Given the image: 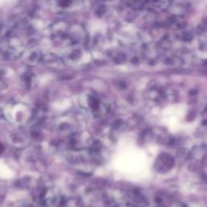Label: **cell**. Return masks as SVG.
Returning <instances> with one entry per match:
<instances>
[{"label": "cell", "mask_w": 207, "mask_h": 207, "mask_svg": "<svg viewBox=\"0 0 207 207\" xmlns=\"http://www.w3.org/2000/svg\"><path fill=\"white\" fill-rule=\"evenodd\" d=\"M3 151V146H2V144L0 143V154Z\"/></svg>", "instance_id": "cell-6"}, {"label": "cell", "mask_w": 207, "mask_h": 207, "mask_svg": "<svg viewBox=\"0 0 207 207\" xmlns=\"http://www.w3.org/2000/svg\"><path fill=\"white\" fill-rule=\"evenodd\" d=\"M181 207H189V205H188L187 204H183L182 205H181Z\"/></svg>", "instance_id": "cell-8"}, {"label": "cell", "mask_w": 207, "mask_h": 207, "mask_svg": "<svg viewBox=\"0 0 207 207\" xmlns=\"http://www.w3.org/2000/svg\"><path fill=\"white\" fill-rule=\"evenodd\" d=\"M163 96V93L159 90H157V89H152L150 90V92H149V97H150L151 100H157L159 99L160 98L161 96Z\"/></svg>", "instance_id": "cell-2"}, {"label": "cell", "mask_w": 207, "mask_h": 207, "mask_svg": "<svg viewBox=\"0 0 207 207\" xmlns=\"http://www.w3.org/2000/svg\"><path fill=\"white\" fill-rule=\"evenodd\" d=\"M182 39L185 41H190L193 39V35L189 32H185L182 34Z\"/></svg>", "instance_id": "cell-4"}, {"label": "cell", "mask_w": 207, "mask_h": 207, "mask_svg": "<svg viewBox=\"0 0 207 207\" xmlns=\"http://www.w3.org/2000/svg\"><path fill=\"white\" fill-rule=\"evenodd\" d=\"M126 55L123 54H118L115 58V62L117 63H123L126 61Z\"/></svg>", "instance_id": "cell-5"}, {"label": "cell", "mask_w": 207, "mask_h": 207, "mask_svg": "<svg viewBox=\"0 0 207 207\" xmlns=\"http://www.w3.org/2000/svg\"><path fill=\"white\" fill-rule=\"evenodd\" d=\"M129 4L130 5V7L133 9H141L143 7V3L142 2V0H130Z\"/></svg>", "instance_id": "cell-3"}, {"label": "cell", "mask_w": 207, "mask_h": 207, "mask_svg": "<svg viewBox=\"0 0 207 207\" xmlns=\"http://www.w3.org/2000/svg\"><path fill=\"white\" fill-rule=\"evenodd\" d=\"M205 111L207 112V104H206V105H205Z\"/></svg>", "instance_id": "cell-9"}, {"label": "cell", "mask_w": 207, "mask_h": 207, "mask_svg": "<svg viewBox=\"0 0 207 207\" xmlns=\"http://www.w3.org/2000/svg\"><path fill=\"white\" fill-rule=\"evenodd\" d=\"M202 124H203V125H205V126H206V125H207V120H205V121H202Z\"/></svg>", "instance_id": "cell-7"}, {"label": "cell", "mask_w": 207, "mask_h": 207, "mask_svg": "<svg viewBox=\"0 0 207 207\" xmlns=\"http://www.w3.org/2000/svg\"><path fill=\"white\" fill-rule=\"evenodd\" d=\"M206 50H207V45H206Z\"/></svg>", "instance_id": "cell-10"}, {"label": "cell", "mask_w": 207, "mask_h": 207, "mask_svg": "<svg viewBox=\"0 0 207 207\" xmlns=\"http://www.w3.org/2000/svg\"><path fill=\"white\" fill-rule=\"evenodd\" d=\"M159 160V170L167 172L170 170L171 168L175 164V160L172 156H171L168 154H162L159 155L158 158Z\"/></svg>", "instance_id": "cell-1"}]
</instances>
